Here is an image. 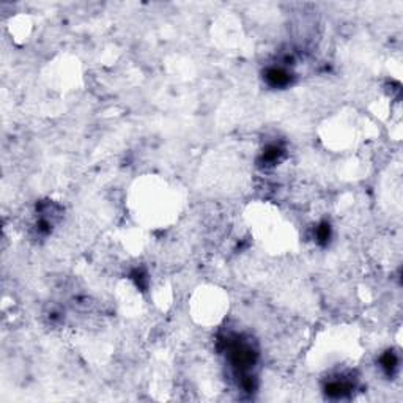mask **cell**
<instances>
[{"mask_svg": "<svg viewBox=\"0 0 403 403\" xmlns=\"http://www.w3.org/2000/svg\"><path fill=\"white\" fill-rule=\"evenodd\" d=\"M266 79L269 80V84L276 85V87H282L288 82V74L282 68H272L268 71Z\"/></svg>", "mask_w": 403, "mask_h": 403, "instance_id": "1", "label": "cell"}]
</instances>
